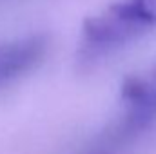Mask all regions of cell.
Returning a JSON list of instances; mask_svg holds the SVG:
<instances>
[{"label":"cell","instance_id":"obj_1","mask_svg":"<svg viewBox=\"0 0 156 154\" xmlns=\"http://www.w3.org/2000/svg\"><path fill=\"white\" fill-rule=\"evenodd\" d=\"M122 109L115 131L116 140L145 131L156 120V67L147 75L125 78L122 85Z\"/></svg>","mask_w":156,"mask_h":154},{"label":"cell","instance_id":"obj_2","mask_svg":"<svg viewBox=\"0 0 156 154\" xmlns=\"http://www.w3.org/2000/svg\"><path fill=\"white\" fill-rule=\"evenodd\" d=\"M144 33V29L129 18V15L115 2L105 11L91 16L83 22L82 47L87 54H104L115 47H120Z\"/></svg>","mask_w":156,"mask_h":154},{"label":"cell","instance_id":"obj_3","mask_svg":"<svg viewBox=\"0 0 156 154\" xmlns=\"http://www.w3.org/2000/svg\"><path fill=\"white\" fill-rule=\"evenodd\" d=\"M47 51V38L44 35H31L24 38L0 44V87L29 73L42 62Z\"/></svg>","mask_w":156,"mask_h":154},{"label":"cell","instance_id":"obj_4","mask_svg":"<svg viewBox=\"0 0 156 154\" xmlns=\"http://www.w3.org/2000/svg\"><path fill=\"white\" fill-rule=\"evenodd\" d=\"M93 154H109V152H105V151H98V152H93Z\"/></svg>","mask_w":156,"mask_h":154}]
</instances>
